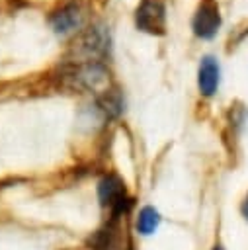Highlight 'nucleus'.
<instances>
[{
  "label": "nucleus",
  "mask_w": 248,
  "mask_h": 250,
  "mask_svg": "<svg viewBox=\"0 0 248 250\" xmlns=\"http://www.w3.org/2000/svg\"><path fill=\"white\" fill-rule=\"evenodd\" d=\"M240 211H242V217L248 221V193L244 195V199H242V205H240Z\"/></svg>",
  "instance_id": "nucleus-11"
},
{
  "label": "nucleus",
  "mask_w": 248,
  "mask_h": 250,
  "mask_svg": "<svg viewBox=\"0 0 248 250\" xmlns=\"http://www.w3.org/2000/svg\"><path fill=\"white\" fill-rule=\"evenodd\" d=\"M90 244H92V250H111L115 246V232H113V229L107 227V229L98 230L90 238Z\"/></svg>",
  "instance_id": "nucleus-10"
},
{
  "label": "nucleus",
  "mask_w": 248,
  "mask_h": 250,
  "mask_svg": "<svg viewBox=\"0 0 248 250\" xmlns=\"http://www.w3.org/2000/svg\"><path fill=\"white\" fill-rule=\"evenodd\" d=\"M193 33L201 39H211L221 27V12L217 0H201L191 21Z\"/></svg>",
  "instance_id": "nucleus-5"
},
{
  "label": "nucleus",
  "mask_w": 248,
  "mask_h": 250,
  "mask_svg": "<svg viewBox=\"0 0 248 250\" xmlns=\"http://www.w3.org/2000/svg\"><path fill=\"white\" fill-rule=\"evenodd\" d=\"M98 197L102 207H105L113 219L127 213L133 205V199L129 197L123 180L115 174H107L98 182Z\"/></svg>",
  "instance_id": "nucleus-1"
},
{
  "label": "nucleus",
  "mask_w": 248,
  "mask_h": 250,
  "mask_svg": "<svg viewBox=\"0 0 248 250\" xmlns=\"http://www.w3.org/2000/svg\"><path fill=\"white\" fill-rule=\"evenodd\" d=\"M219 78H221V68L215 57L207 55L199 62V72H197V86L203 96H213L219 88Z\"/></svg>",
  "instance_id": "nucleus-6"
},
{
  "label": "nucleus",
  "mask_w": 248,
  "mask_h": 250,
  "mask_svg": "<svg viewBox=\"0 0 248 250\" xmlns=\"http://www.w3.org/2000/svg\"><path fill=\"white\" fill-rule=\"evenodd\" d=\"M213 250H225V248H223V246H215Z\"/></svg>",
  "instance_id": "nucleus-12"
},
{
  "label": "nucleus",
  "mask_w": 248,
  "mask_h": 250,
  "mask_svg": "<svg viewBox=\"0 0 248 250\" xmlns=\"http://www.w3.org/2000/svg\"><path fill=\"white\" fill-rule=\"evenodd\" d=\"M72 86L92 90V92H105L109 88V74L102 62H76L66 68L64 74Z\"/></svg>",
  "instance_id": "nucleus-2"
},
{
  "label": "nucleus",
  "mask_w": 248,
  "mask_h": 250,
  "mask_svg": "<svg viewBox=\"0 0 248 250\" xmlns=\"http://www.w3.org/2000/svg\"><path fill=\"white\" fill-rule=\"evenodd\" d=\"M80 25H82V14L80 8L74 4H68L51 16V27L57 35H66L70 31H76Z\"/></svg>",
  "instance_id": "nucleus-7"
},
{
  "label": "nucleus",
  "mask_w": 248,
  "mask_h": 250,
  "mask_svg": "<svg viewBox=\"0 0 248 250\" xmlns=\"http://www.w3.org/2000/svg\"><path fill=\"white\" fill-rule=\"evenodd\" d=\"M76 51L82 57L78 62H100L109 53V33L102 25L90 27L80 35Z\"/></svg>",
  "instance_id": "nucleus-3"
},
{
  "label": "nucleus",
  "mask_w": 248,
  "mask_h": 250,
  "mask_svg": "<svg viewBox=\"0 0 248 250\" xmlns=\"http://www.w3.org/2000/svg\"><path fill=\"white\" fill-rule=\"evenodd\" d=\"M137 27L150 35L166 33V8L162 0H141L135 14Z\"/></svg>",
  "instance_id": "nucleus-4"
},
{
  "label": "nucleus",
  "mask_w": 248,
  "mask_h": 250,
  "mask_svg": "<svg viewBox=\"0 0 248 250\" xmlns=\"http://www.w3.org/2000/svg\"><path fill=\"white\" fill-rule=\"evenodd\" d=\"M158 225H160V213L154 207L146 205V207H143L139 211V217H137V223H135L139 234L148 236L158 229Z\"/></svg>",
  "instance_id": "nucleus-9"
},
{
  "label": "nucleus",
  "mask_w": 248,
  "mask_h": 250,
  "mask_svg": "<svg viewBox=\"0 0 248 250\" xmlns=\"http://www.w3.org/2000/svg\"><path fill=\"white\" fill-rule=\"evenodd\" d=\"M98 105H100V109H102L105 115H109V117H117V115L123 111L125 102H123V96H121L119 90H115V88H107L105 92L98 94Z\"/></svg>",
  "instance_id": "nucleus-8"
}]
</instances>
